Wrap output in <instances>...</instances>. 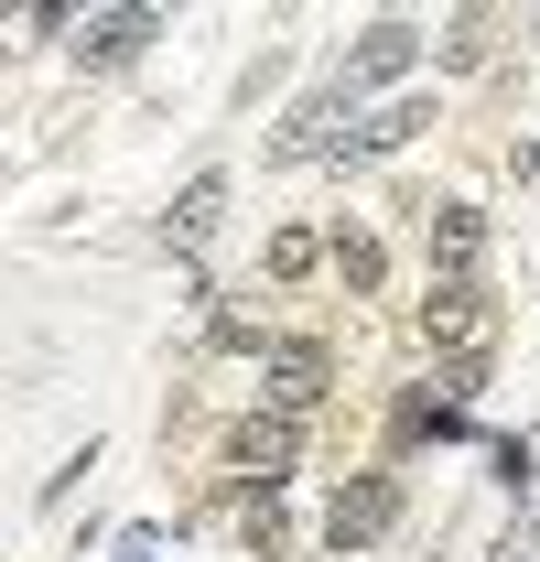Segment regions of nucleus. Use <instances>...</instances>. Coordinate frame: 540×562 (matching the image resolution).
<instances>
[{"label":"nucleus","instance_id":"20e7f679","mask_svg":"<svg viewBox=\"0 0 540 562\" xmlns=\"http://www.w3.org/2000/svg\"><path fill=\"white\" fill-rule=\"evenodd\" d=\"M151 33H162L151 0H131V11H87V22H76V66H131Z\"/></svg>","mask_w":540,"mask_h":562},{"label":"nucleus","instance_id":"f8f14e48","mask_svg":"<svg viewBox=\"0 0 540 562\" xmlns=\"http://www.w3.org/2000/svg\"><path fill=\"white\" fill-rule=\"evenodd\" d=\"M325 249H336V238H314V227H281V238H270V271H281V281H303L314 260H325Z\"/></svg>","mask_w":540,"mask_h":562},{"label":"nucleus","instance_id":"f257e3e1","mask_svg":"<svg viewBox=\"0 0 540 562\" xmlns=\"http://www.w3.org/2000/svg\"><path fill=\"white\" fill-rule=\"evenodd\" d=\"M401 530V476H346L336 508H325V552H368Z\"/></svg>","mask_w":540,"mask_h":562},{"label":"nucleus","instance_id":"f03ea898","mask_svg":"<svg viewBox=\"0 0 540 562\" xmlns=\"http://www.w3.org/2000/svg\"><path fill=\"white\" fill-rule=\"evenodd\" d=\"M421 336H432V347H454V368H486V336H497V303H486L475 281H443V292L421 303Z\"/></svg>","mask_w":540,"mask_h":562},{"label":"nucleus","instance_id":"6e6552de","mask_svg":"<svg viewBox=\"0 0 540 562\" xmlns=\"http://www.w3.org/2000/svg\"><path fill=\"white\" fill-rule=\"evenodd\" d=\"M314 401H325V347H281L270 357V412H314Z\"/></svg>","mask_w":540,"mask_h":562},{"label":"nucleus","instance_id":"423d86ee","mask_svg":"<svg viewBox=\"0 0 540 562\" xmlns=\"http://www.w3.org/2000/svg\"><path fill=\"white\" fill-rule=\"evenodd\" d=\"M410 55H421V22H368V44L346 55V87H390L410 76Z\"/></svg>","mask_w":540,"mask_h":562},{"label":"nucleus","instance_id":"39448f33","mask_svg":"<svg viewBox=\"0 0 540 562\" xmlns=\"http://www.w3.org/2000/svg\"><path fill=\"white\" fill-rule=\"evenodd\" d=\"M421 227H432V260H443V281H475V260H486V216H475L465 195H432V206H421Z\"/></svg>","mask_w":540,"mask_h":562},{"label":"nucleus","instance_id":"1a4fd4ad","mask_svg":"<svg viewBox=\"0 0 540 562\" xmlns=\"http://www.w3.org/2000/svg\"><path fill=\"white\" fill-rule=\"evenodd\" d=\"M421 120H432V98H390L379 120H357V131H346V162H379V151H401Z\"/></svg>","mask_w":540,"mask_h":562},{"label":"nucleus","instance_id":"9d476101","mask_svg":"<svg viewBox=\"0 0 540 562\" xmlns=\"http://www.w3.org/2000/svg\"><path fill=\"white\" fill-rule=\"evenodd\" d=\"M216 216H227V173H195V184L173 195V238L195 249V238H216Z\"/></svg>","mask_w":540,"mask_h":562},{"label":"nucleus","instance_id":"0eeeda50","mask_svg":"<svg viewBox=\"0 0 540 562\" xmlns=\"http://www.w3.org/2000/svg\"><path fill=\"white\" fill-rule=\"evenodd\" d=\"M336 109H357V87H314V98H303V109H292V120H281V140H270V151H281V162H303V151H325V140H336Z\"/></svg>","mask_w":540,"mask_h":562},{"label":"nucleus","instance_id":"9b49d317","mask_svg":"<svg viewBox=\"0 0 540 562\" xmlns=\"http://www.w3.org/2000/svg\"><path fill=\"white\" fill-rule=\"evenodd\" d=\"M336 271H346V292H379V238L368 227H336Z\"/></svg>","mask_w":540,"mask_h":562},{"label":"nucleus","instance_id":"7ed1b4c3","mask_svg":"<svg viewBox=\"0 0 540 562\" xmlns=\"http://www.w3.org/2000/svg\"><path fill=\"white\" fill-rule=\"evenodd\" d=\"M292 443H303L292 412H249L238 432H227V465H238L249 487H281V476H292Z\"/></svg>","mask_w":540,"mask_h":562}]
</instances>
